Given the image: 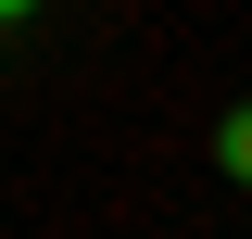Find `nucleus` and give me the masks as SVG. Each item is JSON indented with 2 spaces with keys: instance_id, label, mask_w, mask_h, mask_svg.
Segmentation results:
<instances>
[{
  "instance_id": "f257e3e1",
  "label": "nucleus",
  "mask_w": 252,
  "mask_h": 239,
  "mask_svg": "<svg viewBox=\"0 0 252 239\" xmlns=\"http://www.w3.org/2000/svg\"><path fill=\"white\" fill-rule=\"evenodd\" d=\"M215 151H227V177L252 189V101H240V114H227V139H215Z\"/></svg>"
},
{
  "instance_id": "f03ea898",
  "label": "nucleus",
  "mask_w": 252,
  "mask_h": 239,
  "mask_svg": "<svg viewBox=\"0 0 252 239\" xmlns=\"http://www.w3.org/2000/svg\"><path fill=\"white\" fill-rule=\"evenodd\" d=\"M26 13H38V0H0V26H26Z\"/></svg>"
}]
</instances>
